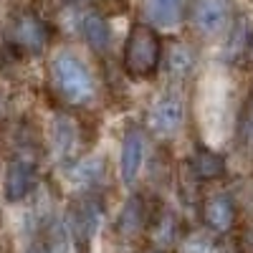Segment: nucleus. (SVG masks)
Wrapping results in <instances>:
<instances>
[{
  "label": "nucleus",
  "mask_w": 253,
  "mask_h": 253,
  "mask_svg": "<svg viewBox=\"0 0 253 253\" xmlns=\"http://www.w3.org/2000/svg\"><path fill=\"white\" fill-rule=\"evenodd\" d=\"M124 69L132 79H152L162 61V41L150 23H132L124 41Z\"/></svg>",
  "instance_id": "f03ea898"
},
{
  "label": "nucleus",
  "mask_w": 253,
  "mask_h": 253,
  "mask_svg": "<svg viewBox=\"0 0 253 253\" xmlns=\"http://www.w3.org/2000/svg\"><path fill=\"white\" fill-rule=\"evenodd\" d=\"M142 162H144V134L137 126H129L122 139V155H119V172L126 185L137 182Z\"/></svg>",
  "instance_id": "9d476101"
},
{
  "label": "nucleus",
  "mask_w": 253,
  "mask_h": 253,
  "mask_svg": "<svg viewBox=\"0 0 253 253\" xmlns=\"http://www.w3.org/2000/svg\"><path fill=\"white\" fill-rule=\"evenodd\" d=\"M26 253H48V246H46V243H41V241H36V243L28 246Z\"/></svg>",
  "instance_id": "6ab92c4d"
},
{
  "label": "nucleus",
  "mask_w": 253,
  "mask_h": 253,
  "mask_svg": "<svg viewBox=\"0 0 253 253\" xmlns=\"http://www.w3.org/2000/svg\"><path fill=\"white\" fill-rule=\"evenodd\" d=\"M144 13L160 28H170L182 20L185 13V0H147Z\"/></svg>",
  "instance_id": "4468645a"
},
{
  "label": "nucleus",
  "mask_w": 253,
  "mask_h": 253,
  "mask_svg": "<svg viewBox=\"0 0 253 253\" xmlns=\"http://www.w3.org/2000/svg\"><path fill=\"white\" fill-rule=\"evenodd\" d=\"M152 241L157 246H172L177 241V218L172 210H162L152 220Z\"/></svg>",
  "instance_id": "dca6fc26"
},
{
  "label": "nucleus",
  "mask_w": 253,
  "mask_h": 253,
  "mask_svg": "<svg viewBox=\"0 0 253 253\" xmlns=\"http://www.w3.org/2000/svg\"><path fill=\"white\" fill-rule=\"evenodd\" d=\"M5 112H8V99H5V94L0 91V119L5 117Z\"/></svg>",
  "instance_id": "aec40b11"
},
{
  "label": "nucleus",
  "mask_w": 253,
  "mask_h": 253,
  "mask_svg": "<svg viewBox=\"0 0 253 253\" xmlns=\"http://www.w3.org/2000/svg\"><path fill=\"white\" fill-rule=\"evenodd\" d=\"M185 122V104L180 99V94L167 91L162 94L155 107L150 109V124L157 134H175L180 132V126Z\"/></svg>",
  "instance_id": "0eeeda50"
},
{
  "label": "nucleus",
  "mask_w": 253,
  "mask_h": 253,
  "mask_svg": "<svg viewBox=\"0 0 253 253\" xmlns=\"http://www.w3.org/2000/svg\"><path fill=\"white\" fill-rule=\"evenodd\" d=\"M230 28H233V33H230V41H228V46H225V53L230 61H236L241 56H246L251 51V26H248V20L246 18H238L236 23H230Z\"/></svg>",
  "instance_id": "2eb2a0df"
},
{
  "label": "nucleus",
  "mask_w": 253,
  "mask_h": 253,
  "mask_svg": "<svg viewBox=\"0 0 253 253\" xmlns=\"http://www.w3.org/2000/svg\"><path fill=\"white\" fill-rule=\"evenodd\" d=\"M51 142H53V150L61 160H74L84 147L81 124L69 114H58L51 124Z\"/></svg>",
  "instance_id": "6e6552de"
},
{
  "label": "nucleus",
  "mask_w": 253,
  "mask_h": 253,
  "mask_svg": "<svg viewBox=\"0 0 253 253\" xmlns=\"http://www.w3.org/2000/svg\"><path fill=\"white\" fill-rule=\"evenodd\" d=\"M200 218L213 233H228L236 225V203L225 193L208 195L200 205Z\"/></svg>",
  "instance_id": "1a4fd4ad"
},
{
  "label": "nucleus",
  "mask_w": 253,
  "mask_h": 253,
  "mask_svg": "<svg viewBox=\"0 0 253 253\" xmlns=\"http://www.w3.org/2000/svg\"><path fill=\"white\" fill-rule=\"evenodd\" d=\"M180 253H223V251L215 241V233L208 228V230H200V233L185 236L180 243Z\"/></svg>",
  "instance_id": "f3484780"
},
{
  "label": "nucleus",
  "mask_w": 253,
  "mask_h": 253,
  "mask_svg": "<svg viewBox=\"0 0 253 253\" xmlns=\"http://www.w3.org/2000/svg\"><path fill=\"white\" fill-rule=\"evenodd\" d=\"M236 15L233 0H190V26L200 36H220L223 31L230 28Z\"/></svg>",
  "instance_id": "20e7f679"
},
{
  "label": "nucleus",
  "mask_w": 253,
  "mask_h": 253,
  "mask_svg": "<svg viewBox=\"0 0 253 253\" xmlns=\"http://www.w3.org/2000/svg\"><path fill=\"white\" fill-rule=\"evenodd\" d=\"M48 38H51L48 23L36 10H18L13 15L10 28H8V43L18 53L38 56L48 46Z\"/></svg>",
  "instance_id": "7ed1b4c3"
},
{
  "label": "nucleus",
  "mask_w": 253,
  "mask_h": 253,
  "mask_svg": "<svg viewBox=\"0 0 253 253\" xmlns=\"http://www.w3.org/2000/svg\"><path fill=\"white\" fill-rule=\"evenodd\" d=\"M144 225H147V205H144V198L142 195H132L129 200H126V205L122 208L119 218H117V233L132 238L134 233H139Z\"/></svg>",
  "instance_id": "f8f14e48"
},
{
  "label": "nucleus",
  "mask_w": 253,
  "mask_h": 253,
  "mask_svg": "<svg viewBox=\"0 0 253 253\" xmlns=\"http://www.w3.org/2000/svg\"><path fill=\"white\" fill-rule=\"evenodd\" d=\"M99 220H101V205L96 200H79L66 215V233L71 241H76V246L86 248L99 228Z\"/></svg>",
  "instance_id": "423d86ee"
},
{
  "label": "nucleus",
  "mask_w": 253,
  "mask_h": 253,
  "mask_svg": "<svg viewBox=\"0 0 253 253\" xmlns=\"http://www.w3.org/2000/svg\"><path fill=\"white\" fill-rule=\"evenodd\" d=\"M51 81L58 91V96L71 104V107H84L86 101L94 99V76L86 69L76 53L71 51H61L51 61Z\"/></svg>",
  "instance_id": "f257e3e1"
},
{
  "label": "nucleus",
  "mask_w": 253,
  "mask_h": 253,
  "mask_svg": "<svg viewBox=\"0 0 253 253\" xmlns=\"http://www.w3.org/2000/svg\"><path fill=\"white\" fill-rule=\"evenodd\" d=\"M36 152L33 147L20 142L18 152L8 162V175H5V198L10 203H20L23 198L31 195V190L36 185Z\"/></svg>",
  "instance_id": "39448f33"
},
{
  "label": "nucleus",
  "mask_w": 253,
  "mask_h": 253,
  "mask_svg": "<svg viewBox=\"0 0 253 253\" xmlns=\"http://www.w3.org/2000/svg\"><path fill=\"white\" fill-rule=\"evenodd\" d=\"M190 170L195 172L198 180H218L225 175V160L210 147H198L193 160H190Z\"/></svg>",
  "instance_id": "ddd939ff"
},
{
  "label": "nucleus",
  "mask_w": 253,
  "mask_h": 253,
  "mask_svg": "<svg viewBox=\"0 0 253 253\" xmlns=\"http://www.w3.org/2000/svg\"><path fill=\"white\" fill-rule=\"evenodd\" d=\"M167 66H170V74L190 71V66H193V53H190V48L187 46H175L172 53H170V61H167Z\"/></svg>",
  "instance_id": "a211bd4d"
},
{
  "label": "nucleus",
  "mask_w": 253,
  "mask_h": 253,
  "mask_svg": "<svg viewBox=\"0 0 253 253\" xmlns=\"http://www.w3.org/2000/svg\"><path fill=\"white\" fill-rule=\"evenodd\" d=\"M139 253H162V251L155 248V246H150V248H144V251H139Z\"/></svg>",
  "instance_id": "412c9836"
},
{
  "label": "nucleus",
  "mask_w": 253,
  "mask_h": 253,
  "mask_svg": "<svg viewBox=\"0 0 253 253\" xmlns=\"http://www.w3.org/2000/svg\"><path fill=\"white\" fill-rule=\"evenodd\" d=\"M81 36L89 41V46L96 51V53H107L109 46H112V28H109V20L104 18L101 13L96 10H89L81 15Z\"/></svg>",
  "instance_id": "9b49d317"
}]
</instances>
